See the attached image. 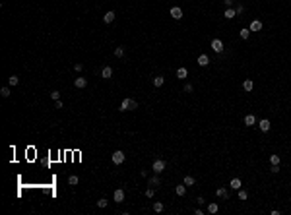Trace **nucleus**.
I'll use <instances>...</instances> for the list:
<instances>
[{"instance_id":"obj_10","label":"nucleus","mask_w":291,"mask_h":215,"mask_svg":"<svg viewBox=\"0 0 291 215\" xmlns=\"http://www.w3.org/2000/svg\"><path fill=\"white\" fill-rule=\"evenodd\" d=\"M74 85H76L78 89H84L85 85H87V79H85V78H76V79H74Z\"/></svg>"},{"instance_id":"obj_8","label":"nucleus","mask_w":291,"mask_h":215,"mask_svg":"<svg viewBox=\"0 0 291 215\" xmlns=\"http://www.w3.org/2000/svg\"><path fill=\"white\" fill-rule=\"evenodd\" d=\"M101 78H105V79L113 78V68H111V66H105L103 70H101Z\"/></svg>"},{"instance_id":"obj_1","label":"nucleus","mask_w":291,"mask_h":215,"mask_svg":"<svg viewBox=\"0 0 291 215\" xmlns=\"http://www.w3.org/2000/svg\"><path fill=\"white\" fill-rule=\"evenodd\" d=\"M138 109V103H136L134 99H130V97H126L120 103V112H126V111H136Z\"/></svg>"},{"instance_id":"obj_33","label":"nucleus","mask_w":291,"mask_h":215,"mask_svg":"<svg viewBox=\"0 0 291 215\" xmlns=\"http://www.w3.org/2000/svg\"><path fill=\"white\" fill-rule=\"evenodd\" d=\"M246 198H248L246 190H239V200H246Z\"/></svg>"},{"instance_id":"obj_25","label":"nucleus","mask_w":291,"mask_h":215,"mask_svg":"<svg viewBox=\"0 0 291 215\" xmlns=\"http://www.w3.org/2000/svg\"><path fill=\"white\" fill-rule=\"evenodd\" d=\"M153 211H155V213H161V211H163V203L161 202H155L153 203Z\"/></svg>"},{"instance_id":"obj_11","label":"nucleus","mask_w":291,"mask_h":215,"mask_svg":"<svg viewBox=\"0 0 291 215\" xmlns=\"http://www.w3.org/2000/svg\"><path fill=\"white\" fill-rule=\"evenodd\" d=\"M208 64H210V58H208V54H200V56H198V66L206 68Z\"/></svg>"},{"instance_id":"obj_24","label":"nucleus","mask_w":291,"mask_h":215,"mask_svg":"<svg viewBox=\"0 0 291 215\" xmlns=\"http://www.w3.org/2000/svg\"><path fill=\"white\" fill-rule=\"evenodd\" d=\"M78 182H80V178H78L76 175H72V176H68V184H70V186H76Z\"/></svg>"},{"instance_id":"obj_4","label":"nucleus","mask_w":291,"mask_h":215,"mask_svg":"<svg viewBox=\"0 0 291 215\" xmlns=\"http://www.w3.org/2000/svg\"><path fill=\"white\" fill-rule=\"evenodd\" d=\"M212 49H213V52L221 54V52H223V43H221L219 39H212Z\"/></svg>"},{"instance_id":"obj_12","label":"nucleus","mask_w":291,"mask_h":215,"mask_svg":"<svg viewBox=\"0 0 291 215\" xmlns=\"http://www.w3.org/2000/svg\"><path fill=\"white\" fill-rule=\"evenodd\" d=\"M235 16H237V12H235V8H227L225 12H223V18H225V20H233Z\"/></svg>"},{"instance_id":"obj_17","label":"nucleus","mask_w":291,"mask_h":215,"mask_svg":"<svg viewBox=\"0 0 291 215\" xmlns=\"http://www.w3.org/2000/svg\"><path fill=\"white\" fill-rule=\"evenodd\" d=\"M186 76H188V70H186V68H182V66H181V68L177 70V78H179V79H184V78H186Z\"/></svg>"},{"instance_id":"obj_13","label":"nucleus","mask_w":291,"mask_h":215,"mask_svg":"<svg viewBox=\"0 0 291 215\" xmlns=\"http://www.w3.org/2000/svg\"><path fill=\"white\" fill-rule=\"evenodd\" d=\"M248 29H250V31H260V29H262V21L260 20H252V23H250Z\"/></svg>"},{"instance_id":"obj_22","label":"nucleus","mask_w":291,"mask_h":215,"mask_svg":"<svg viewBox=\"0 0 291 215\" xmlns=\"http://www.w3.org/2000/svg\"><path fill=\"white\" fill-rule=\"evenodd\" d=\"M229 186H231L233 190H237V192H239V190H241V180H239V178H233Z\"/></svg>"},{"instance_id":"obj_30","label":"nucleus","mask_w":291,"mask_h":215,"mask_svg":"<svg viewBox=\"0 0 291 215\" xmlns=\"http://www.w3.org/2000/svg\"><path fill=\"white\" fill-rule=\"evenodd\" d=\"M279 161H281V159H279V155H270V163H272V165H279Z\"/></svg>"},{"instance_id":"obj_40","label":"nucleus","mask_w":291,"mask_h":215,"mask_svg":"<svg viewBox=\"0 0 291 215\" xmlns=\"http://www.w3.org/2000/svg\"><path fill=\"white\" fill-rule=\"evenodd\" d=\"M54 109H62V101H60V99L54 101Z\"/></svg>"},{"instance_id":"obj_14","label":"nucleus","mask_w":291,"mask_h":215,"mask_svg":"<svg viewBox=\"0 0 291 215\" xmlns=\"http://www.w3.org/2000/svg\"><path fill=\"white\" fill-rule=\"evenodd\" d=\"M115 18H116V14L111 10V12H107V14L103 16V21H105V23H111V21H115Z\"/></svg>"},{"instance_id":"obj_21","label":"nucleus","mask_w":291,"mask_h":215,"mask_svg":"<svg viewBox=\"0 0 291 215\" xmlns=\"http://www.w3.org/2000/svg\"><path fill=\"white\" fill-rule=\"evenodd\" d=\"M215 194H217V198H221V200H225L227 196H229V194H227V188H217V190H215Z\"/></svg>"},{"instance_id":"obj_38","label":"nucleus","mask_w":291,"mask_h":215,"mask_svg":"<svg viewBox=\"0 0 291 215\" xmlns=\"http://www.w3.org/2000/svg\"><path fill=\"white\" fill-rule=\"evenodd\" d=\"M74 70H76V72H82V70H84V64H80V62H78V64H74Z\"/></svg>"},{"instance_id":"obj_19","label":"nucleus","mask_w":291,"mask_h":215,"mask_svg":"<svg viewBox=\"0 0 291 215\" xmlns=\"http://www.w3.org/2000/svg\"><path fill=\"white\" fill-rule=\"evenodd\" d=\"M252 87H254L252 79H245V81H243V89H245V91H252Z\"/></svg>"},{"instance_id":"obj_15","label":"nucleus","mask_w":291,"mask_h":215,"mask_svg":"<svg viewBox=\"0 0 291 215\" xmlns=\"http://www.w3.org/2000/svg\"><path fill=\"white\" fill-rule=\"evenodd\" d=\"M256 124V116L254 114H246L245 116V126H254Z\"/></svg>"},{"instance_id":"obj_16","label":"nucleus","mask_w":291,"mask_h":215,"mask_svg":"<svg viewBox=\"0 0 291 215\" xmlns=\"http://www.w3.org/2000/svg\"><path fill=\"white\" fill-rule=\"evenodd\" d=\"M175 192H177V196H184V194H186V184H184V182L179 184V186L175 188Z\"/></svg>"},{"instance_id":"obj_6","label":"nucleus","mask_w":291,"mask_h":215,"mask_svg":"<svg viewBox=\"0 0 291 215\" xmlns=\"http://www.w3.org/2000/svg\"><path fill=\"white\" fill-rule=\"evenodd\" d=\"M159 184H161V178H159L157 175H153V176H149V178H148V186H151V188H157Z\"/></svg>"},{"instance_id":"obj_2","label":"nucleus","mask_w":291,"mask_h":215,"mask_svg":"<svg viewBox=\"0 0 291 215\" xmlns=\"http://www.w3.org/2000/svg\"><path fill=\"white\" fill-rule=\"evenodd\" d=\"M165 167H167V163H165L163 159H155L153 165H151V170H153L155 175H159V173H163V170H165Z\"/></svg>"},{"instance_id":"obj_28","label":"nucleus","mask_w":291,"mask_h":215,"mask_svg":"<svg viewBox=\"0 0 291 215\" xmlns=\"http://www.w3.org/2000/svg\"><path fill=\"white\" fill-rule=\"evenodd\" d=\"M97 207H101V209H103V207H107V200H105V198H99V200H97Z\"/></svg>"},{"instance_id":"obj_36","label":"nucleus","mask_w":291,"mask_h":215,"mask_svg":"<svg viewBox=\"0 0 291 215\" xmlns=\"http://www.w3.org/2000/svg\"><path fill=\"white\" fill-rule=\"evenodd\" d=\"M272 173H274V175H278V173H279V165H272Z\"/></svg>"},{"instance_id":"obj_29","label":"nucleus","mask_w":291,"mask_h":215,"mask_svg":"<svg viewBox=\"0 0 291 215\" xmlns=\"http://www.w3.org/2000/svg\"><path fill=\"white\" fill-rule=\"evenodd\" d=\"M182 182L186 184V186H192L196 180H194V176H184V180H182Z\"/></svg>"},{"instance_id":"obj_3","label":"nucleus","mask_w":291,"mask_h":215,"mask_svg":"<svg viewBox=\"0 0 291 215\" xmlns=\"http://www.w3.org/2000/svg\"><path fill=\"white\" fill-rule=\"evenodd\" d=\"M111 159H113V163L115 165H120V163H124V159H126V155H124V151H115L113 155H111Z\"/></svg>"},{"instance_id":"obj_18","label":"nucleus","mask_w":291,"mask_h":215,"mask_svg":"<svg viewBox=\"0 0 291 215\" xmlns=\"http://www.w3.org/2000/svg\"><path fill=\"white\" fill-rule=\"evenodd\" d=\"M239 37L241 39H248V37H250V29H248V27H243L239 31Z\"/></svg>"},{"instance_id":"obj_20","label":"nucleus","mask_w":291,"mask_h":215,"mask_svg":"<svg viewBox=\"0 0 291 215\" xmlns=\"http://www.w3.org/2000/svg\"><path fill=\"white\" fill-rule=\"evenodd\" d=\"M163 84H165V78H163V76H155V78H153V85H155V87H161Z\"/></svg>"},{"instance_id":"obj_31","label":"nucleus","mask_w":291,"mask_h":215,"mask_svg":"<svg viewBox=\"0 0 291 215\" xmlns=\"http://www.w3.org/2000/svg\"><path fill=\"white\" fill-rule=\"evenodd\" d=\"M10 93H12L10 87H2V89H0V95H2V97H10Z\"/></svg>"},{"instance_id":"obj_39","label":"nucleus","mask_w":291,"mask_h":215,"mask_svg":"<svg viewBox=\"0 0 291 215\" xmlns=\"http://www.w3.org/2000/svg\"><path fill=\"white\" fill-rule=\"evenodd\" d=\"M192 89H194L192 84H186V85H184V91H186V93H192Z\"/></svg>"},{"instance_id":"obj_23","label":"nucleus","mask_w":291,"mask_h":215,"mask_svg":"<svg viewBox=\"0 0 291 215\" xmlns=\"http://www.w3.org/2000/svg\"><path fill=\"white\" fill-rule=\"evenodd\" d=\"M217 211H219V205H217V203H210V205H208V213H217Z\"/></svg>"},{"instance_id":"obj_26","label":"nucleus","mask_w":291,"mask_h":215,"mask_svg":"<svg viewBox=\"0 0 291 215\" xmlns=\"http://www.w3.org/2000/svg\"><path fill=\"white\" fill-rule=\"evenodd\" d=\"M8 84L14 87V85H18V84H19V78H18V76H12V78H8Z\"/></svg>"},{"instance_id":"obj_7","label":"nucleus","mask_w":291,"mask_h":215,"mask_svg":"<svg viewBox=\"0 0 291 215\" xmlns=\"http://www.w3.org/2000/svg\"><path fill=\"white\" fill-rule=\"evenodd\" d=\"M171 18H173V20H181V18H182V10L179 6L171 8Z\"/></svg>"},{"instance_id":"obj_32","label":"nucleus","mask_w":291,"mask_h":215,"mask_svg":"<svg viewBox=\"0 0 291 215\" xmlns=\"http://www.w3.org/2000/svg\"><path fill=\"white\" fill-rule=\"evenodd\" d=\"M51 99H52V101H58V99H60V93H58L56 89H54V91H51Z\"/></svg>"},{"instance_id":"obj_9","label":"nucleus","mask_w":291,"mask_h":215,"mask_svg":"<svg viewBox=\"0 0 291 215\" xmlns=\"http://www.w3.org/2000/svg\"><path fill=\"white\" fill-rule=\"evenodd\" d=\"M258 126H260V130H262V132H268L272 124H270V120H268V118H262V120L258 122Z\"/></svg>"},{"instance_id":"obj_5","label":"nucleus","mask_w":291,"mask_h":215,"mask_svg":"<svg viewBox=\"0 0 291 215\" xmlns=\"http://www.w3.org/2000/svg\"><path fill=\"white\" fill-rule=\"evenodd\" d=\"M113 198H115L116 203H122V202H124V190H122V188H116L115 194H113Z\"/></svg>"},{"instance_id":"obj_34","label":"nucleus","mask_w":291,"mask_h":215,"mask_svg":"<svg viewBox=\"0 0 291 215\" xmlns=\"http://www.w3.org/2000/svg\"><path fill=\"white\" fill-rule=\"evenodd\" d=\"M153 194H155V188H151V186H149V188L146 190V196H148V198H153Z\"/></svg>"},{"instance_id":"obj_37","label":"nucleus","mask_w":291,"mask_h":215,"mask_svg":"<svg viewBox=\"0 0 291 215\" xmlns=\"http://www.w3.org/2000/svg\"><path fill=\"white\" fill-rule=\"evenodd\" d=\"M223 4H225L227 8H233V4H235V0H223Z\"/></svg>"},{"instance_id":"obj_27","label":"nucleus","mask_w":291,"mask_h":215,"mask_svg":"<svg viewBox=\"0 0 291 215\" xmlns=\"http://www.w3.org/2000/svg\"><path fill=\"white\" fill-rule=\"evenodd\" d=\"M115 56H118V58H122V56H124V49H122V47H116V49H115Z\"/></svg>"},{"instance_id":"obj_35","label":"nucleus","mask_w":291,"mask_h":215,"mask_svg":"<svg viewBox=\"0 0 291 215\" xmlns=\"http://www.w3.org/2000/svg\"><path fill=\"white\" fill-rule=\"evenodd\" d=\"M235 12H237V16H241V14L245 12V6H243V4H239V6L235 8Z\"/></svg>"}]
</instances>
